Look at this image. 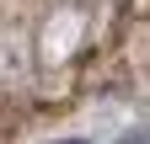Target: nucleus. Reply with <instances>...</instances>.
Listing matches in <instances>:
<instances>
[{"label": "nucleus", "instance_id": "nucleus-1", "mask_svg": "<svg viewBox=\"0 0 150 144\" xmlns=\"http://www.w3.org/2000/svg\"><path fill=\"white\" fill-rule=\"evenodd\" d=\"M70 144H86V139H70Z\"/></svg>", "mask_w": 150, "mask_h": 144}]
</instances>
